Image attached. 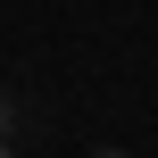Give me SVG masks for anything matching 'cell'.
I'll use <instances>...</instances> for the list:
<instances>
[{"label":"cell","mask_w":158,"mask_h":158,"mask_svg":"<svg viewBox=\"0 0 158 158\" xmlns=\"http://www.w3.org/2000/svg\"><path fill=\"white\" fill-rule=\"evenodd\" d=\"M100 158H125V150H100Z\"/></svg>","instance_id":"1"}]
</instances>
